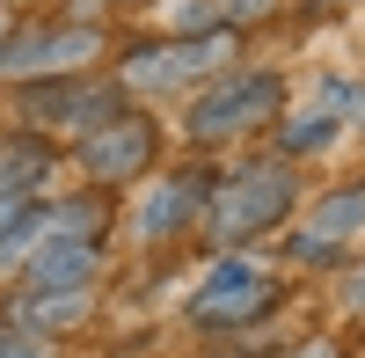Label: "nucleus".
Returning a JSON list of instances; mask_svg holds the SVG:
<instances>
[{"label": "nucleus", "mask_w": 365, "mask_h": 358, "mask_svg": "<svg viewBox=\"0 0 365 358\" xmlns=\"http://www.w3.org/2000/svg\"><path fill=\"white\" fill-rule=\"evenodd\" d=\"M292 205H299L292 161H256V168L227 175V183L205 198V234H212L220 249H241V242H256V234H270Z\"/></svg>", "instance_id": "f257e3e1"}, {"label": "nucleus", "mask_w": 365, "mask_h": 358, "mask_svg": "<svg viewBox=\"0 0 365 358\" xmlns=\"http://www.w3.org/2000/svg\"><path fill=\"white\" fill-rule=\"evenodd\" d=\"M37 227H44V205H37V198L0 190V263H8V256H22L29 242H37Z\"/></svg>", "instance_id": "2eb2a0df"}, {"label": "nucleus", "mask_w": 365, "mask_h": 358, "mask_svg": "<svg viewBox=\"0 0 365 358\" xmlns=\"http://www.w3.org/2000/svg\"><path fill=\"white\" fill-rule=\"evenodd\" d=\"M22 117L29 125H66V132H96L110 117H125V81H88V73H51L22 88Z\"/></svg>", "instance_id": "423d86ee"}, {"label": "nucleus", "mask_w": 365, "mask_h": 358, "mask_svg": "<svg viewBox=\"0 0 365 358\" xmlns=\"http://www.w3.org/2000/svg\"><path fill=\"white\" fill-rule=\"evenodd\" d=\"M103 227H110V205L96 190H81L66 205H44V227H37V242H103Z\"/></svg>", "instance_id": "4468645a"}, {"label": "nucleus", "mask_w": 365, "mask_h": 358, "mask_svg": "<svg viewBox=\"0 0 365 358\" xmlns=\"http://www.w3.org/2000/svg\"><path fill=\"white\" fill-rule=\"evenodd\" d=\"M351 234H365V183H344V190H329L314 213H307V234L292 242V256H307V263H322V256H336Z\"/></svg>", "instance_id": "9d476101"}, {"label": "nucleus", "mask_w": 365, "mask_h": 358, "mask_svg": "<svg viewBox=\"0 0 365 358\" xmlns=\"http://www.w3.org/2000/svg\"><path fill=\"white\" fill-rule=\"evenodd\" d=\"M292 358H344V351H336V344H299Z\"/></svg>", "instance_id": "a211bd4d"}, {"label": "nucleus", "mask_w": 365, "mask_h": 358, "mask_svg": "<svg viewBox=\"0 0 365 358\" xmlns=\"http://www.w3.org/2000/svg\"><path fill=\"white\" fill-rule=\"evenodd\" d=\"M81 168L96 175V183H132V175H146L154 168V154H161V132H154V117H110V125H96V132H81Z\"/></svg>", "instance_id": "0eeeda50"}, {"label": "nucleus", "mask_w": 365, "mask_h": 358, "mask_svg": "<svg viewBox=\"0 0 365 358\" xmlns=\"http://www.w3.org/2000/svg\"><path fill=\"white\" fill-rule=\"evenodd\" d=\"M96 271H103V242H29L22 249V292L96 285Z\"/></svg>", "instance_id": "1a4fd4ad"}, {"label": "nucleus", "mask_w": 365, "mask_h": 358, "mask_svg": "<svg viewBox=\"0 0 365 358\" xmlns=\"http://www.w3.org/2000/svg\"><path fill=\"white\" fill-rule=\"evenodd\" d=\"M88 314H96V285H66V292H15L8 322L51 337V329H73V322H88Z\"/></svg>", "instance_id": "f8f14e48"}, {"label": "nucleus", "mask_w": 365, "mask_h": 358, "mask_svg": "<svg viewBox=\"0 0 365 358\" xmlns=\"http://www.w3.org/2000/svg\"><path fill=\"white\" fill-rule=\"evenodd\" d=\"M278 0H190L182 8V29H241V22H263Z\"/></svg>", "instance_id": "dca6fc26"}, {"label": "nucleus", "mask_w": 365, "mask_h": 358, "mask_svg": "<svg viewBox=\"0 0 365 358\" xmlns=\"http://www.w3.org/2000/svg\"><path fill=\"white\" fill-rule=\"evenodd\" d=\"M351 110H365V88H351V81H329L322 96L307 103V110H292V117H278V154L292 161V154H314V146H329L344 132V117Z\"/></svg>", "instance_id": "6e6552de"}, {"label": "nucleus", "mask_w": 365, "mask_h": 358, "mask_svg": "<svg viewBox=\"0 0 365 358\" xmlns=\"http://www.w3.org/2000/svg\"><path fill=\"white\" fill-rule=\"evenodd\" d=\"M205 198H212V183H197V168H190V175H161L154 198L139 205V234H146V242H168V234H182V220H190Z\"/></svg>", "instance_id": "9b49d317"}, {"label": "nucleus", "mask_w": 365, "mask_h": 358, "mask_svg": "<svg viewBox=\"0 0 365 358\" xmlns=\"http://www.w3.org/2000/svg\"><path fill=\"white\" fill-rule=\"evenodd\" d=\"M227 58H234V29H182V37H168V44L125 51L117 81L139 88V96H168V88H190V81H205V73H220Z\"/></svg>", "instance_id": "f03ea898"}, {"label": "nucleus", "mask_w": 365, "mask_h": 358, "mask_svg": "<svg viewBox=\"0 0 365 358\" xmlns=\"http://www.w3.org/2000/svg\"><path fill=\"white\" fill-rule=\"evenodd\" d=\"M88 58H103V29L96 22H44V29H15V37H0V73H8V81L81 73Z\"/></svg>", "instance_id": "39448f33"}, {"label": "nucleus", "mask_w": 365, "mask_h": 358, "mask_svg": "<svg viewBox=\"0 0 365 358\" xmlns=\"http://www.w3.org/2000/svg\"><path fill=\"white\" fill-rule=\"evenodd\" d=\"M270 307H278V278H270L256 256H220L197 278V292H190V322L197 329H241V322H256Z\"/></svg>", "instance_id": "20e7f679"}, {"label": "nucleus", "mask_w": 365, "mask_h": 358, "mask_svg": "<svg viewBox=\"0 0 365 358\" xmlns=\"http://www.w3.org/2000/svg\"><path fill=\"white\" fill-rule=\"evenodd\" d=\"M278 110H285V81H278V73H234V81L205 88V96L190 103L182 132H190L197 146H227V139H241V132L270 125Z\"/></svg>", "instance_id": "7ed1b4c3"}, {"label": "nucleus", "mask_w": 365, "mask_h": 358, "mask_svg": "<svg viewBox=\"0 0 365 358\" xmlns=\"http://www.w3.org/2000/svg\"><path fill=\"white\" fill-rule=\"evenodd\" d=\"M51 168H58V154H51V146H44L37 132H15V139H0V190H15V198H37Z\"/></svg>", "instance_id": "ddd939ff"}, {"label": "nucleus", "mask_w": 365, "mask_h": 358, "mask_svg": "<svg viewBox=\"0 0 365 358\" xmlns=\"http://www.w3.org/2000/svg\"><path fill=\"white\" fill-rule=\"evenodd\" d=\"M0 37H8V29H0Z\"/></svg>", "instance_id": "6ab92c4d"}, {"label": "nucleus", "mask_w": 365, "mask_h": 358, "mask_svg": "<svg viewBox=\"0 0 365 358\" xmlns=\"http://www.w3.org/2000/svg\"><path fill=\"white\" fill-rule=\"evenodd\" d=\"M0 358H51V337L22 329V322H0Z\"/></svg>", "instance_id": "f3484780"}]
</instances>
